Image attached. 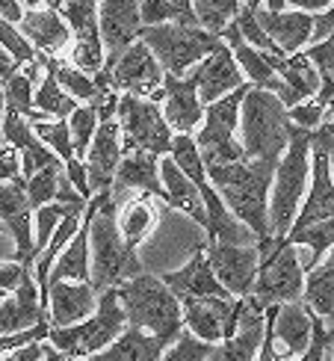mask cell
<instances>
[{"mask_svg":"<svg viewBox=\"0 0 334 361\" xmlns=\"http://www.w3.org/2000/svg\"><path fill=\"white\" fill-rule=\"evenodd\" d=\"M276 172H278V163H261V160L207 169L210 184L216 187L228 210L246 228H252L261 243L272 240L269 199H272V184H276Z\"/></svg>","mask_w":334,"mask_h":361,"instance_id":"obj_1","label":"cell"},{"mask_svg":"<svg viewBox=\"0 0 334 361\" xmlns=\"http://www.w3.org/2000/svg\"><path fill=\"white\" fill-rule=\"evenodd\" d=\"M92 228H89V243H92V288L101 293L121 288L130 279L142 276V261L133 246L125 243L118 231V204L113 192H98L92 202Z\"/></svg>","mask_w":334,"mask_h":361,"instance_id":"obj_2","label":"cell"},{"mask_svg":"<svg viewBox=\"0 0 334 361\" xmlns=\"http://www.w3.org/2000/svg\"><path fill=\"white\" fill-rule=\"evenodd\" d=\"M118 299L130 329L157 335L166 347H175L178 338L184 335V302L166 288L163 279L142 273L140 279L121 284Z\"/></svg>","mask_w":334,"mask_h":361,"instance_id":"obj_3","label":"cell"},{"mask_svg":"<svg viewBox=\"0 0 334 361\" xmlns=\"http://www.w3.org/2000/svg\"><path fill=\"white\" fill-rule=\"evenodd\" d=\"M314 133L293 125L290 148L278 163L276 184H272V199H269V222H272V237L287 240L299 219V210L305 204L308 178H311V154H314Z\"/></svg>","mask_w":334,"mask_h":361,"instance_id":"obj_4","label":"cell"},{"mask_svg":"<svg viewBox=\"0 0 334 361\" xmlns=\"http://www.w3.org/2000/svg\"><path fill=\"white\" fill-rule=\"evenodd\" d=\"M240 133H242L240 142L246 148L249 160L281 163L293 137L290 110L284 107L278 95L266 92V89H252L249 98L242 101Z\"/></svg>","mask_w":334,"mask_h":361,"instance_id":"obj_5","label":"cell"},{"mask_svg":"<svg viewBox=\"0 0 334 361\" xmlns=\"http://www.w3.org/2000/svg\"><path fill=\"white\" fill-rule=\"evenodd\" d=\"M125 332H128V314L121 308L118 288H116L101 293V305L86 323L71 329H51L48 343L63 353L68 361H89L101 355L107 347H113Z\"/></svg>","mask_w":334,"mask_h":361,"instance_id":"obj_6","label":"cell"},{"mask_svg":"<svg viewBox=\"0 0 334 361\" xmlns=\"http://www.w3.org/2000/svg\"><path fill=\"white\" fill-rule=\"evenodd\" d=\"M261 249V276H257L252 299L261 308H278L293 305L305 299V281L308 269L299 261V249L290 246L287 240H264L257 243Z\"/></svg>","mask_w":334,"mask_h":361,"instance_id":"obj_7","label":"cell"},{"mask_svg":"<svg viewBox=\"0 0 334 361\" xmlns=\"http://www.w3.org/2000/svg\"><path fill=\"white\" fill-rule=\"evenodd\" d=\"M252 83H246L228 98L210 104L204 110V125L195 133V142L202 148L204 166H234V163H246V148L237 142V128H240V113H242V101L249 98Z\"/></svg>","mask_w":334,"mask_h":361,"instance_id":"obj_8","label":"cell"},{"mask_svg":"<svg viewBox=\"0 0 334 361\" xmlns=\"http://www.w3.org/2000/svg\"><path fill=\"white\" fill-rule=\"evenodd\" d=\"M140 42H145L151 48L163 71L175 74V78H187L190 68H199L207 56H214L225 44L222 39L210 36L202 27H178V24L145 27Z\"/></svg>","mask_w":334,"mask_h":361,"instance_id":"obj_9","label":"cell"},{"mask_svg":"<svg viewBox=\"0 0 334 361\" xmlns=\"http://www.w3.org/2000/svg\"><path fill=\"white\" fill-rule=\"evenodd\" d=\"M118 125H121V142H125V154L142 152L154 157H169L175 130L169 128L163 116V107L157 101H145L136 95H121L118 101Z\"/></svg>","mask_w":334,"mask_h":361,"instance_id":"obj_10","label":"cell"},{"mask_svg":"<svg viewBox=\"0 0 334 361\" xmlns=\"http://www.w3.org/2000/svg\"><path fill=\"white\" fill-rule=\"evenodd\" d=\"M95 0H74L59 9L71 27V66L95 78L107 68V48L101 39V15Z\"/></svg>","mask_w":334,"mask_h":361,"instance_id":"obj_11","label":"cell"},{"mask_svg":"<svg viewBox=\"0 0 334 361\" xmlns=\"http://www.w3.org/2000/svg\"><path fill=\"white\" fill-rule=\"evenodd\" d=\"M110 71L113 92L118 95H136L145 101H163V86H166V71L157 63V56L151 54L145 42H136L130 51L121 54L116 66L104 68Z\"/></svg>","mask_w":334,"mask_h":361,"instance_id":"obj_12","label":"cell"},{"mask_svg":"<svg viewBox=\"0 0 334 361\" xmlns=\"http://www.w3.org/2000/svg\"><path fill=\"white\" fill-rule=\"evenodd\" d=\"M204 252L210 258L216 279L234 299H249L261 276V249L257 246H228L216 240H204Z\"/></svg>","mask_w":334,"mask_h":361,"instance_id":"obj_13","label":"cell"},{"mask_svg":"<svg viewBox=\"0 0 334 361\" xmlns=\"http://www.w3.org/2000/svg\"><path fill=\"white\" fill-rule=\"evenodd\" d=\"M242 314V299H187L184 302V329L199 341L219 347L237 335Z\"/></svg>","mask_w":334,"mask_h":361,"instance_id":"obj_14","label":"cell"},{"mask_svg":"<svg viewBox=\"0 0 334 361\" xmlns=\"http://www.w3.org/2000/svg\"><path fill=\"white\" fill-rule=\"evenodd\" d=\"M33 204L27 199V180L21 184H0V225L15 240V261L33 269L39 252L33 237Z\"/></svg>","mask_w":334,"mask_h":361,"instance_id":"obj_15","label":"cell"},{"mask_svg":"<svg viewBox=\"0 0 334 361\" xmlns=\"http://www.w3.org/2000/svg\"><path fill=\"white\" fill-rule=\"evenodd\" d=\"M101 15V39L107 48V68L116 66L121 54L130 51L142 39V12L133 0H110L98 6Z\"/></svg>","mask_w":334,"mask_h":361,"instance_id":"obj_16","label":"cell"},{"mask_svg":"<svg viewBox=\"0 0 334 361\" xmlns=\"http://www.w3.org/2000/svg\"><path fill=\"white\" fill-rule=\"evenodd\" d=\"M160 157L154 154H142V152H133V154H125L121 166L116 172V180H113V202L121 207L128 199L136 195H157V199L169 202V192H166V184H163V172H160Z\"/></svg>","mask_w":334,"mask_h":361,"instance_id":"obj_17","label":"cell"},{"mask_svg":"<svg viewBox=\"0 0 334 361\" xmlns=\"http://www.w3.org/2000/svg\"><path fill=\"white\" fill-rule=\"evenodd\" d=\"M204 104L199 98V74L195 68L187 78L166 74L163 86V116L175 133H192L199 125H204Z\"/></svg>","mask_w":334,"mask_h":361,"instance_id":"obj_18","label":"cell"},{"mask_svg":"<svg viewBox=\"0 0 334 361\" xmlns=\"http://www.w3.org/2000/svg\"><path fill=\"white\" fill-rule=\"evenodd\" d=\"M125 160V142H121V125L118 118L113 122H101L92 148L86 154V169H89V187H92V195L98 192H113V180L116 172Z\"/></svg>","mask_w":334,"mask_h":361,"instance_id":"obj_19","label":"cell"},{"mask_svg":"<svg viewBox=\"0 0 334 361\" xmlns=\"http://www.w3.org/2000/svg\"><path fill=\"white\" fill-rule=\"evenodd\" d=\"M160 279H163L166 288H169L180 299V302H187V299H210V296H216V299H234L231 293L222 288V281L216 279L204 246L195 249L192 258L184 267H180V269H175V273H166Z\"/></svg>","mask_w":334,"mask_h":361,"instance_id":"obj_20","label":"cell"},{"mask_svg":"<svg viewBox=\"0 0 334 361\" xmlns=\"http://www.w3.org/2000/svg\"><path fill=\"white\" fill-rule=\"evenodd\" d=\"M334 219V178H331V157L323 145H314L311 154V190L305 195V204L299 210V219L293 231H302L308 225ZM290 231V234H293Z\"/></svg>","mask_w":334,"mask_h":361,"instance_id":"obj_21","label":"cell"},{"mask_svg":"<svg viewBox=\"0 0 334 361\" xmlns=\"http://www.w3.org/2000/svg\"><path fill=\"white\" fill-rule=\"evenodd\" d=\"M42 323H51V320L42 305V290L36 284L33 269H27L21 288L12 296H6L4 305H0V335H21Z\"/></svg>","mask_w":334,"mask_h":361,"instance_id":"obj_22","label":"cell"},{"mask_svg":"<svg viewBox=\"0 0 334 361\" xmlns=\"http://www.w3.org/2000/svg\"><path fill=\"white\" fill-rule=\"evenodd\" d=\"M101 305V296L92 284H74V281H59L51 288L48 296V320L51 329H71L86 323Z\"/></svg>","mask_w":334,"mask_h":361,"instance_id":"obj_23","label":"cell"},{"mask_svg":"<svg viewBox=\"0 0 334 361\" xmlns=\"http://www.w3.org/2000/svg\"><path fill=\"white\" fill-rule=\"evenodd\" d=\"M264 335H266V308L257 305L252 296L242 299L237 335L214 347V355L207 361H257V353L264 347Z\"/></svg>","mask_w":334,"mask_h":361,"instance_id":"obj_24","label":"cell"},{"mask_svg":"<svg viewBox=\"0 0 334 361\" xmlns=\"http://www.w3.org/2000/svg\"><path fill=\"white\" fill-rule=\"evenodd\" d=\"M195 74H199V98H202L204 107L228 98L231 92H237V89H242L249 83L242 68L237 66L234 51L228 48V44H222L214 56H207L204 63L195 68Z\"/></svg>","mask_w":334,"mask_h":361,"instance_id":"obj_25","label":"cell"},{"mask_svg":"<svg viewBox=\"0 0 334 361\" xmlns=\"http://www.w3.org/2000/svg\"><path fill=\"white\" fill-rule=\"evenodd\" d=\"M257 21L269 33V39L284 51V56H296L302 48L314 39L316 15L287 9V12H269L264 4H257Z\"/></svg>","mask_w":334,"mask_h":361,"instance_id":"obj_26","label":"cell"},{"mask_svg":"<svg viewBox=\"0 0 334 361\" xmlns=\"http://www.w3.org/2000/svg\"><path fill=\"white\" fill-rule=\"evenodd\" d=\"M18 30L27 36V42L39 51V56H59V51H66L71 44L68 21L51 6H42V9L30 6Z\"/></svg>","mask_w":334,"mask_h":361,"instance_id":"obj_27","label":"cell"},{"mask_svg":"<svg viewBox=\"0 0 334 361\" xmlns=\"http://www.w3.org/2000/svg\"><path fill=\"white\" fill-rule=\"evenodd\" d=\"M272 323H276V341L281 343V355H305L314 341V311L305 302L269 308Z\"/></svg>","mask_w":334,"mask_h":361,"instance_id":"obj_28","label":"cell"},{"mask_svg":"<svg viewBox=\"0 0 334 361\" xmlns=\"http://www.w3.org/2000/svg\"><path fill=\"white\" fill-rule=\"evenodd\" d=\"M89 228H92V210L86 207V216H83V225H80L78 237L71 240L68 249L59 255V261L51 269V288L59 284V281L92 284V243H89Z\"/></svg>","mask_w":334,"mask_h":361,"instance_id":"obj_29","label":"cell"},{"mask_svg":"<svg viewBox=\"0 0 334 361\" xmlns=\"http://www.w3.org/2000/svg\"><path fill=\"white\" fill-rule=\"evenodd\" d=\"M160 172H163L166 192H169V202H166V204L175 207V210H180V214H187L195 225H202V228L207 231L210 219H207V207H204V202H202L199 187H195L192 180L184 175V169H180L172 157H163Z\"/></svg>","mask_w":334,"mask_h":361,"instance_id":"obj_30","label":"cell"},{"mask_svg":"<svg viewBox=\"0 0 334 361\" xmlns=\"http://www.w3.org/2000/svg\"><path fill=\"white\" fill-rule=\"evenodd\" d=\"M266 59H269V66L278 71V78L287 83V89L296 95L299 104H305V101L320 95L323 80H320V74H316L314 63L305 56V51L296 54V56H272V54H266Z\"/></svg>","mask_w":334,"mask_h":361,"instance_id":"obj_31","label":"cell"},{"mask_svg":"<svg viewBox=\"0 0 334 361\" xmlns=\"http://www.w3.org/2000/svg\"><path fill=\"white\" fill-rule=\"evenodd\" d=\"M166 343L157 335H148L142 329H130L121 335L113 347H107L101 355L89 358V361H163L166 355Z\"/></svg>","mask_w":334,"mask_h":361,"instance_id":"obj_32","label":"cell"},{"mask_svg":"<svg viewBox=\"0 0 334 361\" xmlns=\"http://www.w3.org/2000/svg\"><path fill=\"white\" fill-rule=\"evenodd\" d=\"M42 63H44V71L54 74L56 83L66 89V92L80 104V107H98V104L104 101V95L107 92H101V89L95 86V80L89 78V74H83L80 68H74L71 63H63L59 56H42Z\"/></svg>","mask_w":334,"mask_h":361,"instance_id":"obj_33","label":"cell"},{"mask_svg":"<svg viewBox=\"0 0 334 361\" xmlns=\"http://www.w3.org/2000/svg\"><path fill=\"white\" fill-rule=\"evenodd\" d=\"M157 228V210L151 207L145 195H133L118 207V231L128 246H140L148 240V234Z\"/></svg>","mask_w":334,"mask_h":361,"instance_id":"obj_34","label":"cell"},{"mask_svg":"<svg viewBox=\"0 0 334 361\" xmlns=\"http://www.w3.org/2000/svg\"><path fill=\"white\" fill-rule=\"evenodd\" d=\"M316 317H334V249L326 255L320 267H314L305 281V299H302Z\"/></svg>","mask_w":334,"mask_h":361,"instance_id":"obj_35","label":"cell"},{"mask_svg":"<svg viewBox=\"0 0 334 361\" xmlns=\"http://www.w3.org/2000/svg\"><path fill=\"white\" fill-rule=\"evenodd\" d=\"M140 12H142V27H163V24L199 27L192 0H140Z\"/></svg>","mask_w":334,"mask_h":361,"instance_id":"obj_36","label":"cell"},{"mask_svg":"<svg viewBox=\"0 0 334 361\" xmlns=\"http://www.w3.org/2000/svg\"><path fill=\"white\" fill-rule=\"evenodd\" d=\"M4 98H6V116H21L30 125L51 122L42 110H36V95H33V80L27 78V71L21 68L15 78L4 83Z\"/></svg>","mask_w":334,"mask_h":361,"instance_id":"obj_37","label":"cell"},{"mask_svg":"<svg viewBox=\"0 0 334 361\" xmlns=\"http://www.w3.org/2000/svg\"><path fill=\"white\" fill-rule=\"evenodd\" d=\"M287 243L290 246H305L311 252V261H308V273L314 267H320L326 261V255L334 249V219H326V222H316V225H308V228L302 231H293L287 237Z\"/></svg>","mask_w":334,"mask_h":361,"instance_id":"obj_38","label":"cell"},{"mask_svg":"<svg viewBox=\"0 0 334 361\" xmlns=\"http://www.w3.org/2000/svg\"><path fill=\"white\" fill-rule=\"evenodd\" d=\"M192 6H195L199 27L216 39L225 36V30L237 21V15L242 9V4H237V0H192Z\"/></svg>","mask_w":334,"mask_h":361,"instance_id":"obj_39","label":"cell"},{"mask_svg":"<svg viewBox=\"0 0 334 361\" xmlns=\"http://www.w3.org/2000/svg\"><path fill=\"white\" fill-rule=\"evenodd\" d=\"M36 110H42L48 118H56V122H68L80 110V104L56 83L54 74H44L39 92H36Z\"/></svg>","mask_w":334,"mask_h":361,"instance_id":"obj_40","label":"cell"},{"mask_svg":"<svg viewBox=\"0 0 334 361\" xmlns=\"http://www.w3.org/2000/svg\"><path fill=\"white\" fill-rule=\"evenodd\" d=\"M63 178H66L63 166H48V169H42L39 175H33L27 180V199H30V204H33V210H42V207L59 202Z\"/></svg>","mask_w":334,"mask_h":361,"instance_id":"obj_41","label":"cell"},{"mask_svg":"<svg viewBox=\"0 0 334 361\" xmlns=\"http://www.w3.org/2000/svg\"><path fill=\"white\" fill-rule=\"evenodd\" d=\"M305 56L314 63L316 74H320V80H323V89H320V95H316V104H323V107L328 110L331 101H334V36L320 42V44H311V48L305 51Z\"/></svg>","mask_w":334,"mask_h":361,"instance_id":"obj_42","label":"cell"},{"mask_svg":"<svg viewBox=\"0 0 334 361\" xmlns=\"http://www.w3.org/2000/svg\"><path fill=\"white\" fill-rule=\"evenodd\" d=\"M237 30H240L242 42L252 44L254 51L272 54V56H284V51L269 39V33L261 27V21H257V4H242L240 15H237Z\"/></svg>","mask_w":334,"mask_h":361,"instance_id":"obj_43","label":"cell"},{"mask_svg":"<svg viewBox=\"0 0 334 361\" xmlns=\"http://www.w3.org/2000/svg\"><path fill=\"white\" fill-rule=\"evenodd\" d=\"M68 128H71V142H74V152H78L80 160H86L89 148H92V140L101 128V116L95 107H80L68 118Z\"/></svg>","mask_w":334,"mask_h":361,"instance_id":"obj_44","label":"cell"},{"mask_svg":"<svg viewBox=\"0 0 334 361\" xmlns=\"http://www.w3.org/2000/svg\"><path fill=\"white\" fill-rule=\"evenodd\" d=\"M36 137L51 148V152L63 160V163H71L74 157H78V152H74V142H71V128L68 122H56V118H51V122H42V125H33Z\"/></svg>","mask_w":334,"mask_h":361,"instance_id":"obj_45","label":"cell"},{"mask_svg":"<svg viewBox=\"0 0 334 361\" xmlns=\"http://www.w3.org/2000/svg\"><path fill=\"white\" fill-rule=\"evenodd\" d=\"M71 204H59V202H54V204H48V207H42V210H36V252L42 255L44 249H48V243H51V237L56 234V228L63 225V219L71 214ZM86 210V207H83ZM39 261V258H36Z\"/></svg>","mask_w":334,"mask_h":361,"instance_id":"obj_46","label":"cell"},{"mask_svg":"<svg viewBox=\"0 0 334 361\" xmlns=\"http://www.w3.org/2000/svg\"><path fill=\"white\" fill-rule=\"evenodd\" d=\"M0 48H4L6 54H12V59H15L18 66H33V63H39V51L27 42V36L21 33L18 27L6 24L4 18H0Z\"/></svg>","mask_w":334,"mask_h":361,"instance_id":"obj_47","label":"cell"},{"mask_svg":"<svg viewBox=\"0 0 334 361\" xmlns=\"http://www.w3.org/2000/svg\"><path fill=\"white\" fill-rule=\"evenodd\" d=\"M210 355H214V347L204 343V341H199L192 332H187V329H184V335L178 338L175 347L166 350L163 361H207Z\"/></svg>","mask_w":334,"mask_h":361,"instance_id":"obj_48","label":"cell"},{"mask_svg":"<svg viewBox=\"0 0 334 361\" xmlns=\"http://www.w3.org/2000/svg\"><path fill=\"white\" fill-rule=\"evenodd\" d=\"M326 116H328V110L323 107V104H316V98H311V101L299 104V107L290 110V122L296 128H305V130H320L326 125Z\"/></svg>","mask_w":334,"mask_h":361,"instance_id":"obj_49","label":"cell"},{"mask_svg":"<svg viewBox=\"0 0 334 361\" xmlns=\"http://www.w3.org/2000/svg\"><path fill=\"white\" fill-rule=\"evenodd\" d=\"M51 338V323H42L36 329H30V332H21V335H0V361H4L9 353L27 347V343H44Z\"/></svg>","mask_w":334,"mask_h":361,"instance_id":"obj_50","label":"cell"},{"mask_svg":"<svg viewBox=\"0 0 334 361\" xmlns=\"http://www.w3.org/2000/svg\"><path fill=\"white\" fill-rule=\"evenodd\" d=\"M331 343H334V335L326 329L323 317H316V314H314V341H311L308 353L293 358V361H326L328 353H331Z\"/></svg>","mask_w":334,"mask_h":361,"instance_id":"obj_51","label":"cell"},{"mask_svg":"<svg viewBox=\"0 0 334 361\" xmlns=\"http://www.w3.org/2000/svg\"><path fill=\"white\" fill-rule=\"evenodd\" d=\"M24 178V166H21V152L12 145L0 148V184H21Z\"/></svg>","mask_w":334,"mask_h":361,"instance_id":"obj_52","label":"cell"},{"mask_svg":"<svg viewBox=\"0 0 334 361\" xmlns=\"http://www.w3.org/2000/svg\"><path fill=\"white\" fill-rule=\"evenodd\" d=\"M66 175L71 180V187L78 190L86 202H92L95 195H92V187H89V169H86V163L80 157H74L71 163H66Z\"/></svg>","mask_w":334,"mask_h":361,"instance_id":"obj_53","label":"cell"},{"mask_svg":"<svg viewBox=\"0 0 334 361\" xmlns=\"http://www.w3.org/2000/svg\"><path fill=\"white\" fill-rule=\"evenodd\" d=\"M27 276V267L18 264V261H0V290L4 293H15L21 288V281Z\"/></svg>","mask_w":334,"mask_h":361,"instance_id":"obj_54","label":"cell"},{"mask_svg":"<svg viewBox=\"0 0 334 361\" xmlns=\"http://www.w3.org/2000/svg\"><path fill=\"white\" fill-rule=\"evenodd\" d=\"M257 361H284L278 341H276V323H272V314L266 311V335H264V347L257 353Z\"/></svg>","mask_w":334,"mask_h":361,"instance_id":"obj_55","label":"cell"},{"mask_svg":"<svg viewBox=\"0 0 334 361\" xmlns=\"http://www.w3.org/2000/svg\"><path fill=\"white\" fill-rule=\"evenodd\" d=\"M44 353H48V343H27V347L9 353L4 361H44Z\"/></svg>","mask_w":334,"mask_h":361,"instance_id":"obj_56","label":"cell"},{"mask_svg":"<svg viewBox=\"0 0 334 361\" xmlns=\"http://www.w3.org/2000/svg\"><path fill=\"white\" fill-rule=\"evenodd\" d=\"M331 36H334V6L328 12H323V15H316V27H314L311 44H320V42H326Z\"/></svg>","mask_w":334,"mask_h":361,"instance_id":"obj_57","label":"cell"},{"mask_svg":"<svg viewBox=\"0 0 334 361\" xmlns=\"http://www.w3.org/2000/svg\"><path fill=\"white\" fill-rule=\"evenodd\" d=\"M24 15H27V6H24V4H18V0H0V18H4L6 24L21 27Z\"/></svg>","mask_w":334,"mask_h":361,"instance_id":"obj_58","label":"cell"},{"mask_svg":"<svg viewBox=\"0 0 334 361\" xmlns=\"http://www.w3.org/2000/svg\"><path fill=\"white\" fill-rule=\"evenodd\" d=\"M24 66H18L12 59V54H6L4 48H0V83H6L9 78H15V74H18Z\"/></svg>","mask_w":334,"mask_h":361,"instance_id":"obj_59","label":"cell"},{"mask_svg":"<svg viewBox=\"0 0 334 361\" xmlns=\"http://www.w3.org/2000/svg\"><path fill=\"white\" fill-rule=\"evenodd\" d=\"M314 145H323L326 148L328 157H331V169H334V137H328V133H323V130H316L314 133Z\"/></svg>","mask_w":334,"mask_h":361,"instance_id":"obj_60","label":"cell"},{"mask_svg":"<svg viewBox=\"0 0 334 361\" xmlns=\"http://www.w3.org/2000/svg\"><path fill=\"white\" fill-rule=\"evenodd\" d=\"M44 361H68L63 353H59V350H54L51 347V343H48V353H44Z\"/></svg>","mask_w":334,"mask_h":361,"instance_id":"obj_61","label":"cell"},{"mask_svg":"<svg viewBox=\"0 0 334 361\" xmlns=\"http://www.w3.org/2000/svg\"><path fill=\"white\" fill-rule=\"evenodd\" d=\"M328 118H334V101H331V107H328V116H326V122Z\"/></svg>","mask_w":334,"mask_h":361,"instance_id":"obj_62","label":"cell"},{"mask_svg":"<svg viewBox=\"0 0 334 361\" xmlns=\"http://www.w3.org/2000/svg\"><path fill=\"white\" fill-rule=\"evenodd\" d=\"M4 299H6V293H4V290H0V305H4Z\"/></svg>","mask_w":334,"mask_h":361,"instance_id":"obj_63","label":"cell"},{"mask_svg":"<svg viewBox=\"0 0 334 361\" xmlns=\"http://www.w3.org/2000/svg\"><path fill=\"white\" fill-rule=\"evenodd\" d=\"M331 361H334V343H331Z\"/></svg>","mask_w":334,"mask_h":361,"instance_id":"obj_64","label":"cell"}]
</instances>
